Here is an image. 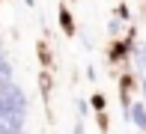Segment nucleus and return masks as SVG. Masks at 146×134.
<instances>
[{"label":"nucleus","mask_w":146,"mask_h":134,"mask_svg":"<svg viewBox=\"0 0 146 134\" xmlns=\"http://www.w3.org/2000/svg\"><path fill=\"white\" fill-rule=\"evenodd\" d=\"M27 110V98H24V92L18 90V86H6L3 92H0V116H9V113H24Z\"/></svg>","instance_id":"1"},{"label":"nucleus","mask_w":146,"mask_h":134,"mask_svg":"<svg viewBox=\"0 0 146 134\" xmlns=\"http://www.w3.org/2000/svg\"><path fill=\"white\" fill-rule=\"evenodd\" d=\"M0 134H24V113L0 116Z\"/></svg>","instance_id":"2"},{"label":"nucleus","mask_w":146,"mask_h":134,"mask_svg":"<svg viewBox=\"0 0 146 134\" xmlns=\"http://www.w3.org/2000/svg\"><path fill=\"white\" fill-rule=\"evenodd\" d=\"M128 113H131V122L137 125V128H146V107L140 104V101H134L128 107Z\"/></svg>","instance_id":"3"},{"label":"nucleus","mask_w":146,"mask_h":134,"mask_svg":"<svg viewBox=\"0 0 146 134\" xmlns=\"http://www.w3.org/2000/svg\"><path fill=\"white\" fill-rule=\"evenodd\" d=\"M60 21H63V30H66V33H72V15H69L66 9H60Z\"/></svg>","instance_id":"4"},{"label":"nucleus","mask_w":146,"mask_h":134,"mask_svg":"<svg viewBox=\"0 0 146 134\" xmlns=\"http://www.w3.org/2000/svg\"><path fill=\"white\" fill-rule=\"evenodd\" d=\"M9 84H12V80H3V78H0V92H3V90H6Z\"/></svg>","instance_id":"5"},{"label":"nucleus","mask_w":146,"mask_h":134,"mask_svg":"<svg viewBox=\"0 0 146 134\" xmlns=\"http://www.w3.org/2000/svg\"><path fill=\"white\" fill-rule=\"evenodd\" d=\"M75 134H84V125H81V122H78V125H75Z\"/></svg>","instance_id":"6"}]
</instances>
